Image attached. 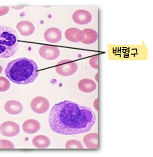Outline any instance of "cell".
I'll return each mask as SVG.
<instances>
[{"instance_id":"6da1fadb","label":"cell","mask_w":153,"mask_h":157,"mask_svg":"<svg viewBox=\"0 0 153 157\" xmlns=\"http://www.w3.org/2000/svg\"><path fill=\"white\" fill-rule=\"evenodd\" d=\"M49 121L50 128L54 132L77 135L90 131L96 122V116L89 108L65 100L53 105Z\"/></svg>"},{"instance_id":"7a4b0ae2","label":"cell","mask_w":153,"mask_h":157,"mask_svg":"<svg viewBox=\"0 0 153 157\" xmlns=\"http://www.w3.org/2000/svg\"><path fill=\"white\" fill-rule=\"evenodd\" d=\"M6 77L18 85L33 82L39 75L37 64L31 59L19 58L8 63L5 69Z\"/></svg>"},{"instance_id":"3957f363","label":"cell","mask_w":153,"mask_h":157,"mask_svg":"<svg viewBox=\"0 0 153 157\" xmlns=\"http://www.w3.org/2000/svg\"><path fill=\"white\" fill-rule=\"evenodd\" d=\"M18 35L14 29L0 26V58L13 56L18 49Z\"/></svg>"},{"instance_id":"277c9868","label":"cell","mask_w":153,"mask_h":157,"mask_svg":"<svg viewBox=\"0 0 153 157\" xmlns=\"http://www.w3.org/2000/svg\"><path fill=\"white\" fill-rule=\"evenodd\" d=\"M78 69L77 63L71 59L61 60L57 64L55 70L59 75L67 77L75 73Z\"/></svg>"},{"instance_id":"5b68a950","label":"cell","mask_w":153,"mask_h":157,"mask_svg":"<svg viewBox=\"0 0 153 157\" xmlns=\"http://www.w3.org/2000/svg\"><path fill=\"white\" fill-rule=\"evenodd\" d=\"M50 104L45 97L37 96L31 102V107L32 111L38 114L46 113L49 109Z\"/></svg>"},{"instance_id":"8992f818","label":"cell","mask_w":153,"mask_h":157,"mask_svg":"<svg viewBox=\"0 0 153 157\" xmlns=\"http://www.w3.org/2000/svg\"><path fill=\"white\" fill-rule=\"evenodd\" d=\"M19 125L13 121H6L0 126V132L2 135L7 137H13L19 134Z\"/></svg>"},{"instance_id":"52a82bcc","label":"cell","mask_w":153,"mask_h":157,"mask_svg":"<svg viewBox=\"0 0 153 157\" xmlns=\"http://www.w3.org/2000/svg\"><path fill=\"white\" fill-rule=\"evenodd\" d=\"M40 55L47 60H53L59 57L60 52L57 47L50 45H43L39 50Z\"/></svg>"},{"instance_id":"ba28073f","label":"cell","mask_w":153,"mask_h":157,"mask_svg":"<svg viewBox=\"0 0 153 157\" xmlns=\"http://www.w3.org/2000/svg\"><path fill=\"white\" fill-rule=\"evenodd\" d=\"M92 14L85 10H79L74 12L72 15V19L77 24L85 25L92 21Z\"/></svg>"},{"instance_id":"9c48e42d","label":"cell","mask_w":153,"mask_h":157,"mask_svg":"<svg viewBox=\"0 0 153 157\" xmlns=\"http://www.w3.org/2000/svg\"><path fill=\"white\" fill-rule=\"evenodd\" d=\"M65 36L67 40L74 43L82 42L85 37V34L83 30L75 28L67 29L65 33Z\"/></svg>"},{"instance_id":"30bf717a","label":"cell","mask_w":153,"mask_h":157,"mask_svg":"<svg viewBox=\"0 0 153 157\" xmlns=\"http://www.w3.org/2000/svg\"><path fill=\"white\" fill-rule=\"evenodd\" d=\"M62 36L61 30L55 27L48 29L45 31L44 34L46 41L51 43L59 42L61 40Z\"/></svg>"},{"instance_id":"8fae6325","label":"cell","mask_w":153,"mask_h":157,"mask_svg":"<svg viewBox=\"0 0 153 157\" xmlns=\"http://www.w3.org/2000/svg\"><path fill=\"white\" fill-rule=\"evenodd\" d=\"M16 28L22 36H30L33 34L35 29L33 24L28 21L19 22L16 25Z\"/></svg>"},{"instance_id":"7c38bea8","label":"cell","mask_w":153,"mask_h":157,"mask_svg":"<svg viewBox=\"0 0 153 157\" xmlns=\"http://www.w3.org/2000/svg\"><path fill=\"white\" fill-rule=\"evenodd\" d=\"M5 109L9 114L17 115L19 114L23 110L22 104L18 101H9L4 106Z\"/></svg>"},{"instance_id":"4fadbf2b","label":"cell","mask_w":153,"mask_h":157,"mask_svg":"<svg viewBox=\"0 0 153 157\" xmlns=\"http://www.w3.org/2000/svg\"><path fill=\"white\" fill-rule=\"evenodd\" d=\"M40 128L41 124L39 122L35 119L26 120L22 125L23 130L27 134H35L39 131Z\"/></svg>"},{"instance_id":"5bb4252c","label":"cell","mask_w":153,"mask_h":157,"mask_svg":"<svg viewBox=\"0 0 153 157\" xmlns=\"http://www.w3.org/2000/svg\"><path fill=\"white\" fill-rule=\"evenodd\" d=\"M78 87L82 92L91 93L96 90L97 88V84L91 79L83 78L79 82Z\"/></svg>"},{"instance_id":"9a60e30c","label":"cell","mask_w":153,"mask_h":157,"mask_svg":"<svg viewBox=\"0 0 153 157\" xmlns=\"http://www.w3.org/2000/svg\"><path fill=\"white\" fill-rule=\"evenodd\" d=\"M85 145L88 148H98V135L97 133L87 134L83 138Z\"/></svg>"},{"instance_id":"2e32d148","label":"cell","mask_w":153,"mask_h":157,"mask_svg":"<svg viewBox=\"0 0 153 157\" xmlns=\"http://www.w3.org/2000/svg\"><path fill=\"white\" fill-rule=\"evenodd\" d=\"M50 143L49 137L44 135H38L32 140V144L37 148H47L50 146Z\"/></svg>"},{"instance_id":"e0dca14e","label":"cell","mask_w":153,"mask_h":157,"mask_svg":"<svg viewBox=\"0 0 153 157\" xmlns=\"http://www.w3.org/2000/svg\"><path fill=\"white\" fill-rule=\"evenodd\" d=\"M85 37L81 42L84 44L89 45L95 43L98 39V33L97 31L92 29H85L83 30Z\"/></svg>"},{"instance_id":"ac0fdd59","label":"cell","mask_w":153,"mask_h":157,"mask_svg":"<svg viewBox=\"0 0 153 157\" xmlns=\"http://www.w3.org/2000/svg\"><path fill=\"white\" fill-rule=\"evenodd\" d=\"M65 148L66 149H83L84 146L82 143L76 140H68L65 144Z\"/></svg>"},{"instance_id":"d6986e66","label":"cell","mask_w":153,"mask_h":157,"mask_svg":"<svg viewBox=\"0 0 153 157\" xmlns=\"http://www.w3.org/2000/svg\"><path fill=\"white\" fill-rule=\"evenodd\" d=\"M10 87V82L8 78L4 77H0V92H5Z\"/></svg>"},{"instance_id":"ffe728a7","label":"cell","mask_w":153,"mask_h":157,"mask_svg":"<svg viewBox=\"0 0 153 157\" xmlns=\"http://www.w3.org/2000/svg\"><path fill=\"white\" fill-rule=\"evenodd\" d=\"M14 148V144L9 140H0V148L13 149Z\"/></svg>"},{"instance_id":"44dd1931","label":"cell","mask_w":153,"mask_h":157,"mask_svg":"<svg viewBox=\"0 0 153 157\" xmlns=\"http://www.w3.org/2000/svg\"><path fill=\"white\" fill-rule=\"evenodd\" d=\"M89 64L92 68L95 69H98V56H93L89 60Z\"/></svg>"},{"instance_id":"7402d4cb","label":"cell","mask_w":153,"mask_h":157,"mask_svg":"<svg viewBox=\"0 0 153 157\" xmlns=\"http://www.w3.org/2000/svg\"><path fill=\"white\" fill-rule=\"evenodd\" d=\"M10 8L9 6H1L0 7V16H4L9 11Z\"/></svg>"},{"instance_id":"603a6c76","label":"cell","mask_w":153,"mask_h":157,"mask_svg":"<svg viewBox=\"0 0 153 157\" xmlns=\"http://www.w3.org/2000/svg\"><path fill=\"white\" fill-rule=\"evenodd\" d=\"M93 107L97 110H98V99L97 98L93 103Z\"/></svg>"},{"instance_id":"cb8c5ba5","label":"cell","mask_w":153,"mask_h":157,"mask_svg":"<svg viewBox=\"0 0 153 157\" xmlns=\"http://www.w3.org/2000/svg\"><path fill=\"white\" fill-rule=\"evenodd\" d=\"M98 74L97 73V75H96V81H97V82H98V77H97V76H98Z\"/></svg>"},{"instance_id":"d4e9b609","label":"cell","mask_w":153,"mask_h":157,"mask_svg":"<svg viewBox=\"0 0 153 157\" xmlns=\"http://www.w3.org/2000/svg\"><path fill=\"white\" fill-rule=\"evenodd\" d=\"M2 70H3V67L0 65V74L1 73Z\"/></svg>"}]
</instances>
